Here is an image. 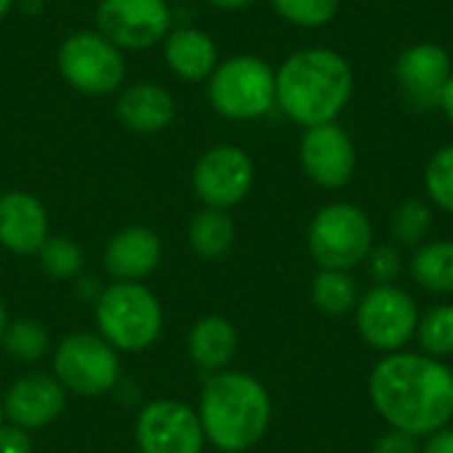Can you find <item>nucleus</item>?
I'll return each mask as SVG.
<instances>
[{
    "label": "nucleus",
    "mask_w": 453,
    "mask_h": 453,
    "mask_svg": "<svg viewBox=\"0 0 453 453\" xmlns=\"http://www.w3.org/2000/svg\"><path fill=\"white\" fill-rule=\"evenodd\" d=\"M356 146L345 127L337 122L316 125L303 133L300 141V167L311 183L324 191H337L348 186L356 175Z\"/></svg>",
    "instance_id": "nucleus-13"
},
{
    "label": "nucleus",
    "mask_w": 453,
    "mask_h": 453,
    "mask_svg": "<svg viewBox=\"0 0 453 453\" xmlns=\"http://www.w3.org/2000/svg\"><path fill=\"white\" fill-rule=\"evenodd\" d=\"M390 234L398 247L417 250L433 234V204L427 199H403L390 215Z\"/></svg>",
    "instance_id": "nucleus-24"
},
{
    "label": "nucleus",
    "mask_w": 453,
    "mask_h": 453,
    "mask_svg": "<svg viewBox=\"0 0 453 453\" xmlns=\"http://www.w3.org/2000/svg\"><path fill=\"white\" fill-rule=\"evenodd\" d=\"M96 27L119 50H146L170 35L173 13L167 0H98Z\"/></svg>",
    "instance_id": "nucleus-10"
},
{
    "label": "nucleus",
    "mask_w": 453,
    "mask_h": 453,
    "mask_svg": "<svg viewBox=\"0 0 453 453\" xmlns=\"http://www.w3.org/2000/svg\"><path fill=\"white\" fill-rule=\"evenodd\" d=\"M162 305L157 295L138 281L109 284L96 300L98 334L122 353H141L162 332Z\"/></svg>",
    "instance_id": "nucleus-4"
},
{
    "label": "nucleus",
    "mask_w": 453,
    "mask_h": 453,
    "mask_svg": "<svg viewBox=\"0 0 453 453\" xmlns=\"http://www.w3.org/2000/svg\"><path fill=\"white\" fill-rule=\"evenodd\" d=\"M0 453H32L29 433L11 422H3L0 425Z\"/></svg>",
    "instance_id": "nucleus-32"
},
{
    "label": "nucleus",
    "mask_w": 453,
    "mask_h": 453,
    "mask_svg": "<svg viewBox=\"0 0 453 453\" xmlns=\"http://www.w3.org/2000/svg\"><path fill=\"white\" fill-rule=\"evenodd\" d=\"M11 5H13V0H0V19H5V13L11 11Z\"/></svg>",
    "instance_id": "nucleus-37"
},
{
    "label": "nucleus",
    "mask_w": 453,
    "mask_h": 453,
    "mask_svg": "<svg viewBox=\"0 0 453 453\" xmlns=\"http://www.w3.org/2000/svg\"><path fill=\"white\" fill-rule=\"evenodd\" d=\"M364 265L374 284H398V279L403 273V257H401L398 247H393V244H380V247L374 244V250L369 252Z\"/></svg>",
    "instance_id": "nucleus-30"
},
{
    "label": "nucleus",
    "mask_w": 453,
    "mask_h": 453,
    "mask_svg": "<svg viewBox=\"0 0 453 453\" xmlns=\"http://www.w3.org/2000/svg\"><path fill=\"white\" fill-rule=\"evenodd\" d=\"M422 453H453V425L433 433L430 438H425Z\"/></svg>",
    "instance_id": "nucleus-33"
},
{
    "label": "nucleus",
    "mask_w": 453,
    "mask_h": 453,
    "mask_svg": "<svg viewBox=\"0 0 453 453\" xmlns=\"http://www.w3.org/2000/svg\"><path fill=\"white\" fill-rule=\"evenodd\" d=\"M255 183L252 157L231 143H218L207 149L191 173V186L204 207L231 210L247 199Z\"/></svg>",
    "instance_id": "nucleus-11"
},
{
    "label": "nucleus",
    "mask_w": 453,
    "mask_h": 453,
    "mask_svg": "<svg viewBox=\"0 0 453 453\" xmlns=\"http://www.w3.org/2000/svg\"><path fill=\"white\" fill-rule=\"evenodd\" d=\"M165 64L167 69L186 80V82H204L220 64L215 40L196 27H180L170 29V35L162 40Z\"/></svg>",
    "instance_id": "nucleus-19"
},
{
    "label": "nucleus",
    "mask_w": 453,
    "mask_h": 453,
    "mask_svg": "<svg viewBox=\"0 0 453 453\" xmlns=\"http://www.w3.org/2000/svg\"><path fill=\"white\" fill-rule=\"evenodd\" d=\"M236 348H239L236 326L223 316H204L191 326L188 356L207 374L226 372L236 356Z\"/></svg>",
    "instance_id": "nucleus-20"
},
{
    "label": "nucleus",
    "mask_w": 453,
    "mask_h": 453,
    "mask_svg": "<svg viewBox=\"0 0 453 453\" xmlns=\"http://www.w3.org/2000/svg\"><path fill=\"white\" fill-rule=\"evenodd\" d=\"M5 422V414H3V401H0V425Z\"/></svg>",
    "instance_id": "nucleus-38"
},
{
    "label": "nucleus",
    "mask_w": 453,
    "mask_h": 453,
    "mask_svg": "<svg viewBox=\"0 0 453 453\" xmlns=\"http://www.w3.org/2000/svg\"><path fill=\"white\" fill-rule=\"evenodd\" d=\"M441 111L446 114V119L451 122V127H453V74H451V80H449V85H446V90H443V98H441Z\"/></svg>",
    "instance_id": "nucleus-34"
},
{
    "label": "nucleus",
    "mask_w": 453,
    "mask_h": 453,
    "mask_svg": "<svg viewBox=\"0 0 453 453\" xmlns=\"http://www.w3.org/2000/svg\"><path fill=\"white\" fill-rule=\"evenodd\" d=\"M369 401L390 430L425 441L453 425V369L422 350L388 353L369 374Z\"/></svg>",
    "instance_id": "nucleus-1"
},
{
    "label": "nucleus",
    "mask_w": 453,
    "mask_h": 453,
    "mask_svg": "<svg viewBox=\"0 0 453 453\" xmlns=\"http://www.w3.org/2000/svg\"><path fill=\"white\" fill-rule=\"evenodd\" d=\"M358 281L353 271H332L319 268L311 281V300L326 316H348L358 305Z\"/></svg>",
    "instance_id": "nucleus-23"
},
{
    "label": "nucleus",
    "mask_w": 453,
    "mask_h": 453,
    "mask_svg": "<svg viewBox=\"0 0 453 453\" xmlns=\"http://www.w3.org/2000/svg\"><path fill=\"white\" fill-rule=\"evenodd\" d=\"M234 239H236V226H234L228 210L204 207L202 212L194 215V220L188 226L191 250L204 260L223 257L234 247Z\"/></svg>",
    "instance_id": "nucleus-22"
},
{
    "label": "nucleus",
    "mask_w": 453,
    "mask_h": 453,
    "mask_svg": "<svg viewBox=\"0 0 453 453\" xmlns=\"http://www.w3.org/2000/svg\"><path fill=\"white\" fill-rule=\"evenodd\" d=\"M276 13L300 29H319L326 27L340 8V0H271Z\"/></svg>",
    "instance_id": "nucleus-29"
},
{
    "label": "nucleus",
    "mask_w": 453,
    "mask_h": 453,
    "mask_svg": "<svg viewBox=\"0 0 453 453\" xmlns=\"http://www.w3.org/2000/svg\"><path fill=\"white\" fill-rule=\"evenodd\" d=\"M0 342H3V348H5V353L11 358L32 364V361H40L45 356L48 332L35 319H16V321H8L5 334H3Z\"/></svg>",
    "instance_id": "nucleus-26"
},
{
    "label": "nucleus",
    "mask_w": 453,
    "mask_h": 453,
    "mask_svg": "<svg viewBox=\"0 0 453 453\" xmlns=\"http://www.w3.org/2000/svg\"><path fill=\"white\" fill-rule=\"evenodd\" d=\"M411 281L438 297L453 295V239H427L409 257Z\"/></svg>",
    "instance_id": "nucleus-21"
},
{
    "label": "nucleus",
    "mask_w": 453,
    "mask_h": 453,
    "mask_svg": "<svg viewBox=\"0 0 453 453\" xmlns=\"http://www.w3.org/2000/svg\"><path fill=\"white\" fill-rule=\"evenodd\" d=\"M374 250L369 215L350 202L324 204L308 223V252L319 268L356 271Z\"/></svg>",
    "instance_id": "nucleus-6"
},
{
    "label": "nucleus",
    "mask_w": 453,
    "mask_h": 453,
    "mask_svg": "<svg viewBox=\"0 0 453 453\" xmlns=\"http://www.w3.org/2000/svg\"><path fill=\"white\" fill-rule=\"evenodd\" d=\"M162 260V242L146 226H127L117 231L104 250V268L117 281H141L157 271Z\"/></svg>",
    "instance_id": "nucleus-17"
},
{
    "label": "nucleus",
    "mask_w": 453,
    "mask_h": 453,
    "mask_svg": "<svg viewBox=\"0 0 453 453\" xmlns=\"http://www.w3.org/2000/svg\"><path fill=\"white\" fill-rule=\"evenodd\" d=\"M204 441L199 414L180 401H151L135 419L141 453H202Z\"/></svg>",
    "instance_id": "nucleus-12"
},
{
    "label": "nucleus",
    "mask_w": 453,
    "mask_h": 453,
    "mask_svg": "<svg viewBox=\"0 0 453 453\" xmlns=\"http://www.w3.org/2000/svg\"><path fill=\"white\" fill-rule=\"evenodd\" d=\"M417 345L422 353L446 361L453 356V303H438L419 313L417 326Z\"/></svg>",
    "instance_id": "nucleus-25"
},
{
    "label": "nucleus",
    "mask_w": 453,
    "mask_h": 453,
    "mask_svg": "<svg viewBox=\"0 0 453 453\" xmlns=\"http://www.w3.org/2000/svg\"><path fill=\"white\" fill-rule=\"evenodd\" d=\"M451 74V56L438 42H414L395 61L398 90L419 111L441 109V98Z\"/></svg>",
    "instance_id": "nucleus-14"
},
{
    "label": "nucleus",
    "mask_w": 453,
    "mask_h": 453,
    "mask_svg": "<svg viewBox=\"0 0 453 453\" xmlns=\"http://www.w3.org/2000/svg\"><path fill=\"white\" fill-rule=\"evenodd\" d=\"M53 377L66 393L98 398L114 390L119 380V356L101 334L77 332L56 345Z\"/></svg>",
    "instance_id": "nucleus-9"
},
{
    "label": "nucleus",
    "mask_w": 453,
    "mask_h": 453,
    "mask_svg": "<svg viewBox=\"0 0 453 453\" xmlns=\"http://www.w3.org/2000/svg\"><path fill=\"white\" fill-rule=\"evenodd\" d=\"M56 66L64 82L85 96H109L122 88L127 74L125 53L98 29L72 32L58 45Z\"/></svg>",
    "instance_id": "nucleus-8"
},
{
    "label": "nucleus",
    "mask_w": 453,
    "mask_h": 453,
    "mask_svg": "<svg viewBox=\"0 0 453 453\" xmlns=\"http://www.w3.org/2000/svg\"><path fill=\"white\" fill-rule=\"evenodd\" d=\"M199 422L204 438L223 453H244L255 449L273 417L271 395L260 380L244 372H218L202 388Z\"/></svg>",
    "instance_id": "nucleus-3"
},
{
    "label": "nucleus",
    "mask_w": 453,
    "mask_h": 453,
    "mask_svg": "<svg viewBox=\"0 0 453 453\" xmlns=\"http://www.w3.org/2000/svg\"><path fill=\"white\" fill-rule=\"evenodd\" d=\"M356 329L361 340L388 356L406 350L419 326V305L411 292H406L398 284H372L358 297V305L353 311Z\"/></svg>",
    "instance_id": "nucleus-7"
},
{
    "label": "nucleus",
    "mask_w": 453,
    "mask_h": 453,
    "mask_svg": "<svg viewBox=\"0 0 453 453\" xmlns=\"http://www.w3.org/2000/svg\"><path fill=\"white\" fill-rule=\"evenodd\" d=\"M117 117L135 133H162L175 119V98L159 82H133L117 98Z\"/></svg>",
    "instance_id": "nucleus-18"
},
{
    "label": "nucleus",
    "mask_w": 453,
    "mask_h": 453,
    "mask_svg": "<svg viewBox=\"0 0 453 453\" xmlns=\"http://www.w3.org/2000/svg\"><path fill=\"white\" fill-rule=\"evenodd\" d=\"M5 326H8V316H5V308H3V303H0V340H3V334H5Z\"/></svg>",
    "instance_id": "nucleus-36"
},
{
    "label": "nucleus",
    "mask_w": 453,
    "mask_h": 453,
    "mask_svg": "<svg viewBox=\"0 0 453 453\" xmlns=\"http://www.w3.org/2000/svg\"><path fill=\"white\" fill-rule=\"evenodd\" d=\"M66 406V390L53 374H24L11 385L3 398V414L21 430H40L61 417Z\"/></svg>",
    "instance_id": "nucleus-15"
},
{
    "label": "nucleus",
    "mask_w": 453,
    "mask_h": 453,
    "mask_svg": "<svg viewBox=\"0 0 453 453\" xmlns=\"http://www.w3.org/2000/svg\"><path fill=\"white\" fill-rule=\"evenodd\" d=\"M350 61L324 45L292 53L276 69V106L300 127L337 122L353 98Z\"/></svg>",
    "instance_id": "nucleus-2"
},
{
    "label": "nucleus",
    "mask_w": 453,
    "mask_h": 453,
    "mask_svg": "<svg viewBox=\"0 0 453 453\" xmlns=\"http://www.w3.org/2000/svg\"><path fill=\"white\" fill-rule=\"evenodd\" d=\"M372 453H422V446H419L417 438H411L406 433H398V430H390L374 443Z\"/></svg>",
    "instance_id": "nucleus-31"
},
{
    "label": "nucleus",
    "mask_w": 453,
    "mask_h": 453,
    "mask_svg": "<svg viewBox=\"0 0 453 453\" xmlns=\"http://www.w3.org/2000/svg\"><path fill=\"white\" fill-rule=\"evenodd\" d=\"M427 202L453 215V143L438 149L425 167Z\"/></svg>",
    "instance_id": "nucleus-27"
},
{
    "label": "nucleus",
    "mask_w": 453,
    "mask_h": 453,
    "mask_svg": "<svg viewBox=\"0 0 453 453\" xmlns=\"http://www.w3.org/2000/svg\"><path fill=\"white\" fill-rule=\"evenodd\" d=\"M207 3L215 5V8H220V11H239V8L252 5L255 0H207Z\"/></svg>",
    "instance_id": "nucleus-35"
},
{
    "label": "nucleus",
    "mask_w": 453,
    "mask_h": 453,
    "mask_svg": "<svg viewBox=\"0 0 453 453\" xmlns=\"http://www.w3.org/2000/svg\"><path fill=\"white\" fill-rule=\"evenodd\" d=\"M37 257H40L42 271L48 276L58 279V281L74 279L82 271V263H85L82 250L66 236H48L45 244L40 247Z\"/></svg>",
    "instance_id": "nucleus-28"
},
{
    "label": "nucleus",
    "mask_w": 453,
    "mask_h": 453,
    "mask_svg": "<svg viewBox=\"0 0 453 453\" xmlns=\"http://www.w3.org/2000/svg\"><path fill=\"white\" fill-rule=\"evenodd\" d=\"M48 236V212L35 194H0V247L13 255H37Z\"/></svg>",
    "instance_id": "nucleus-16"
},
{
    "label": "nucleus",
    "mask_w": 453,
    "mask_h": 453,
    "mask_svg": "<svg viewBox=\"0 0 453 453\" xmlns=\"http://www.w3.org/2000/svg\"><path fill=\"white\" fill-rule=\"evenodd\" d=\"M207 98L226 119H260L276 106V69L252 53L231 56L210 74Z\"/></svg>",
    "instance_id": "nucleus-5"
}]
</instances>
